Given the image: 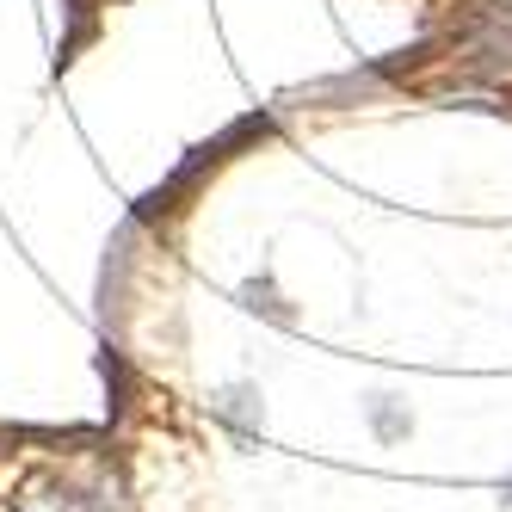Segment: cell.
<instances>
[{"label": "cell", "mask_w": 512, "mask_h": 512, "mask_svg": "<svg viewBox=\"0 0 512 512\" xmlns=\"http://www.w3.org/2000/svg\"><path fill=\"white\" fill-rule=\"evenodd\" d=\"M506 500H512V482H506Z\"/></svg>", "instance_id": "1"}]
</instances>
